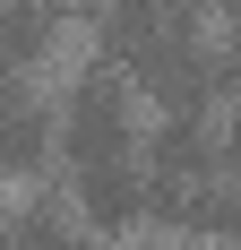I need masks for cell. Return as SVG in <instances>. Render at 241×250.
<instances>
[{
	"label": "cell",
	"mask_w": 241,
	"mask_h": 250,
	"mask_svg": "<svg viewBox=\"0 0 241 250\" xmlns=\"http://www.w3.org/2000/svg\"><path fill=\"white\" fill-rule=\"evenodd\" d=\"M138 86L112 69V61H86L69 86V104L52 112V164H129L138 155Z\"/></svg>",
	"instance_id": "cell-1"
},
{
	"label": "cell",
	"mask_w": 241,
	"mask_h": 250,
	"mask_svg": "<svg viewBox=\"0 0 241 250\" xmlns=\"http://www.w3.org/2000/svg\"><path fill=\"white\" fill-rule=\"evenodd\" d=\"M233 207H241L233 199V164H138V225L224 242Z\"/></svg>",
	"instance_id": "cell-2"
},
{
	"label": "cell",
	"mask_w": 241,
	"mask_h": 250,
	"mask_svg": "<svg viewBox=\"0 0 241 250\" xmlns=\"http://www.w3.org/2000/svg\"><path fill=\"white\" fill-rule=\"evenodd\" d=\"M0 250H112V242L60 199V173H35L18 207H0Z\"/></svg>",
	"instance_id": "cell-3"
},
{
	"label": "cell",
	"mask_w": 241,
	"mask_h": 250,
	"mask_svg": "<svg viewBox=\"0 0 241 250\" xmlns=\"http://www.w3.org/2000/svg\"><path fill=\"white\" fill-rule=\"evenodd\" d=\"M0 173H52V104L35 95V69H0Z\"/></svg>",
	"instance_id": "cell-4"
},
{
	"label": "cell",
	"mask_w": 241,
	"mask_h": 250,
	"mask_svg": "<svg viewBox=\"0 0 241 250\" xmlns=\"http://www.w3.org/2000/svg\"><path fill=\"white\" fill-rule=\"evenodd\" d=\"M60 9L52 0H0V69H43V52L60 43Z\"/></svg>",
	"instance_id": "cell-5"
},
{
	"label": "cell",
	"mask_w": 241,
	"mask_h": 250,
	"mask_svg": "<svg viewBox=\"0 0 241 250\" xmlns=\"http://www.w3.org/2000/svg\"><path fill=\"white\" fill-rule=\"evenodd\" d=\"M198 9H216V18H224V9H233V0H198Z\"/></svg>",
	"instance_id": "cell-6"
}]
</instances>
